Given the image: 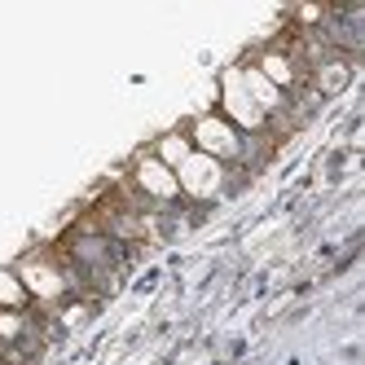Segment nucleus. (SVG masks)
Instances as JSON below:
<instances>
[{
	"mask_svg": "<svg viewBox=\"0 0 365 365\" xmlns=\"http://www.w3.org/2000/svg\"><path fill=\"white\" fill-rule=\"evenodd\" d=\"M150 154H154V159H159L163 168H172V172H176V168H180V163H185L190 154H194V145L185 141V133H168V137L154 141V150H150Z\"/></svg>",
	"mask_w": 365,
	"mask_h": 365,
	"instance_id": "39448f33",
	"label": "nucleus"
},
{
	"mask_svg": "<svg viewBox=\"0 0 365 365\" xmlns=\"http://www.w3.org/2000/svg\"><path fill=\"white\" fill-rule=\"evenodd\" d=\"M255 71L264 75V80L277 88V93H286V88H295L299 80H304V66L286 53L282 44H269V48H259V62H255Z\"/></svg>",
	"mask_w": 365,
	"mask_h": 365,
	"instance_id": "20e7f679",
	"label": "nucleus"
},
{
	"mask_svg": "<svg viewBox=\"0 0 365 365\" xmlns=\"http://www.w3.org/2000/svg\"><path fill=\"white\" fill-rule=\"evenodd\" d=\"M145 202H172V198H180V185H176V172L172 168H163L154 154L145 150V154H137V163H133V180H128Z\"/></svg>",
	"mask_w": 365,
	"mask_h": 365,
	"instance_id": "f03ea898",
	"label": "nucleus"
},
{
	"mask_svg": "<svg viewBox=\"0 0 365 365\" xmlns=\"http://www.w3.org/2000/svg\"><path fill=\"white\" fill-rule=\"evenodd\" d=\"M185 141L198 150V154H207V159H238V154H242V133H238V128H233L225 115H212V110H207V115H198L190 128H185Z\"/></svg>",
	"mask_w": 365,
	"mask_h": 365,
	"instance_id": "f257e3e1",
	"label": "nucleus"
},
{
	"mask_svg": "<svg viewBox=\"0 0 365 365\" xmlns=\"http://www.w3.org/2000/svg\"><path fill=\"white\" fill-rule=\"evenodd\" d=\"M27 304H31V295H27V286L18 282V273H14V269H0V308L22 312Z\"/></svg>",
	"mask_w": 365,
	"mask_h": 365,
	"instance_id": "423d86ee",
	"label": "nucleus"
},
{
	"mask_svg": "<svg viewBox=\"0 0 365 365\" xmlns=\"http://www.w3.org/2000/svg\"><path fill=\"white\" fill-rule=\"evenodd\" d=\"M176 185H180V194H198V198L216 194V190H220V163L194 150L190 159L176 168Z\"/></svg>",
	"mask_w": 365,
	"mask_h": 365,
	"instance_id": "7ed1b4c3",
	"label": "nucleus"
},
{
	"mask_svg": "<svg viewBox=\"0 0 365 365\" xmlns=\"http://www.w3.org/2000/svg\"><path fill=\"white\" fill-rule=\"evenodd\" d=\"M22 334H27V317L14 308H0V344H18Z\"/></svg>",
	"mask_w": 365,
	"mask_h": 365,
	"instance_id": "0eeeda50",
	"label": "nucleus"
}]
</instances>
